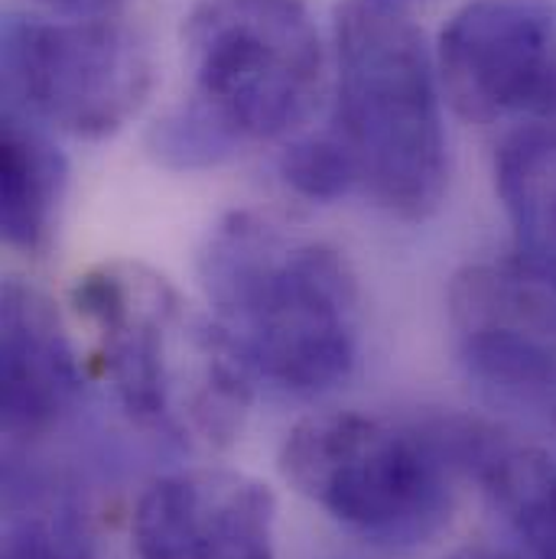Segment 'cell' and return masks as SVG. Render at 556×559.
<instances>
[{"mask_svg": "<svg viewBox=\"0 0 556 559\" xmlns=\"http://www.w3.org/2000/svg\"><path fill=\"white\" fill-rule=\"evenodd\" d=\"M452 455L498 508L531 559H556V459L482 423L436 429Z\"/></svg>", "mask_w": 556, "mask_h": 559, "instance_id": "cell-11", "label": "cell"}, {"mask_svg": "<svg viewBox=\"0 0 556 559\" xmlns=\"http://www.w3.org/2000/svg\"><path fill=\"white\" fill-rule=\"evenodd\" d=\"M495 186L514 258L556 280V128H518L495 156Z\"/></svg>", "mask_w": 556, "mask_h": 559, "instance_id": "cell-13", "label": "cell"}, {"mask_svg": "<svg viewBox=\"0 0 556 559\" xmlns=\"http://www.w3.org/2000/svg\"><path fill=\"white\" fill-rule=\"evenodd\" d=\"M452 455L439 432L358 411L299 419L280 449L283 478L378 547H417L449 521Z\"/></svg>", "mask_w": 556, "mask_h": 559, "instance_id": "cell-4", "label": "cell"}, {"mask_svg": "<svg viewBox=\"0 0 556 559\" xmlns=\"http://www.w3.org/2000/svg\"><path fill=\"white\" fill-rule=\"evenodd\" d=\"M182 59L186 102L238 146L299 131L326 79L306 0H196L182 20Z\"/></svg>", "mask_w": 556, "mask_h": 559, "instance_id": "cell-5", "label": "cell"}, {"mask_svg": "<svg viewBox=\"0 0 556 559\" xmlns=\"http://www.w3.org/2000/svg\"><path fill=\"white\" fill-rule=\"evenodd\" d=\"M439 82L478 124L556 128V7L469 0L439 33Z\"/></svg>", "mask_w": 556, "mask_h": 559, "instance_id": "cell-7", "label": "cell"}, {"mask_svg": "<svg viewBox=\"0 0 556 559\" xmlns=\"http://www.w3.org/2000/svg\"><path fill=\"white\" fill-rule=\"evenodd\" d=\"M0 559H95L85 521L66 491L29 478H7V514Z\"/></svg>", "mask_w": 556, "mask_h": 559, "instance_id": "cell-14", "label": "cell"}, {"mask_svg": "<svg viewBox=\"0 0 556 559\" xmlns=\"http://www.w3.org/2000/svg\"><path fill=\"white\" fill-rule=\"evenodd\" d=\"M449 559H521L511 550H501V547H492V544H472V547H462L456 550Z\"/></svg>", "mask_w": 556, "mask_h": 559, "instance_id": "cell-18", "label": "cell"}, {"mask_svg": "<svg viewBox=\"0 0 556 559\" xmlns=\"http://www.w3.org/2000/svg\"><path fill=\"white\" fill-rule=\"evenodd\" d=\"M362 3H378V7H398L401 0H362Z\"/></svg>", "mask_w": 556, "mask_h": 559, "instance_id": "cell-19", "label": "cell"}, {"mask_svg": "<svg viewBox=\"0 0 556 559\" xmlns=\"http://www.w3.org/2000/svg\"><path fill=\"white\" fill-rule=\"evenodd\" d=\"M39 3L43 10L56 13V16H111L125 0H33Z\"/></svg>", "mask_w": 556, "mask_h": 559, "instance_id": "cell-17", "label": "cell"}, {"mask_svg": "<svg viewBox=\"0 0 556 559\" xmlns=\"http://www.w3.org/2000/svg\"><path fill=\"white\" fill-rule=\"evenodd\" d=\"M153 88L150 52L115 16L3 20V92L10 111L69 138L105 140L125 131Z\"/></svg>", "mask_w": 556, "mask_h": 559, "instance_id": "cell-6", "label": "cell"}, {"mask_svg": "<svg viewBox=\"0 0 556 559\" xmlns=\"http://www.w3.org/2000/svg\"><path fill=\"white\" fill-rule=\"evenodd\" d=\"M335 138L358 189L401 222H426L446 195L449 153L423 33L398 10L345 3L335 16Z\"/></svg>", "mask_w": 556, "mask_h": 559, "instance_id": "cell-3", "label": "cell"}, {"mask_svg": "<svg viewBox=\"0 0 556 559\" xmlns=\"http://www.w3.org/2000/svg\"><path fill=\"white\" fill-rule=\"evenodd\" d=\"M280 176L296 195L309 202H339L358 189L355 163L332 128L286 143L280 153Z\"/></svg>", "mask_w": 556, "mask_h": 559, "instance_id": "cell-15", "label": "cell"}, {"mask_svg": "<svg viewBox=\"0 0 556 559\" xmlns=\"http://www.w3.org/2000/svg\"><path fill=\"white\" fill-rule=\"evenodd\" d=\"M138 559H277V498L235 468L153 478L131 514Z\"/></svg>", "mask_w": 556, "mask_h": 559, "instance_id": "cell-9", "label": "cell"}, {"mask_svg": "<svg viewBox=\"0 0 556 559\" xmlns=\"http://www.w3.org/2000/svg\"><path fill=\"white\" fill-rule=\"evenodd\" d=\"M102 381L128 419L163 439L232 445L251 407V374L222 325L173 280L138 261H108L72 286Z\"/></svg>", "mask_w": 556, "mask_h": 559, "instance_id": "cell-2", "label": "cell"}, {"mask_svg": "<svg viewBox=\"0 0 556 559\" xmlns=\"http://www.w3.org/2000/svg\"><path fill=\"white\" fill-rule=\"evenodd\" d=\"M449 329L469 378L495 401H556V280L521 258L462 267L449 283Z\"/></svg>", "mask_w": 556, "mask_h": 559, "instance_id": "cell-8", "label": "cell"}, {"mask_svg": "<svg viewBox=\"0 0 556 559\" xmlns=\"http://www.w3.org/2000/svg\"><path fill=\"white\" fill-rule=\"evenodd\" d=\"M150 150L169 169H209L241 153V146L192 102H182L156 121L150 131Z\"/></svg>", "mask_w": 556, "mask_h": 559, "instance_id": "cell-16", "label": "cell"}, {"mask_svg": "<svg viewBox=\"0 0 556 559\" xmlns=\"http://www.w3.org/2000/svg\"><path fill=\"white\" fill-rule=\"evenodd\" d=\"M69 186V166L59 146L36 121L7 111L0 134V228L20 254H43L56 235Z\"/></svg>", "mask_w": 556, "mask_h": 559, "instance_id": "cell-12", "label": "cell"}, {"mask_svg": "<svg viewBox=\"0 0 556 559\" xmlns=\"http://www.w3.org/2000/svg\"><path fill=\"white\" fill-rule=\"evenodd\" d=\"M0 419L16 442L49 436L82 397V365L39 289L7 280L0 293Z\"/></svg>", "mask_w": 556, "mask_h": 559, "instance_id": "cell-10", "label": "cell"}, {"mask_svg": "<svg viewBox=\"0 0 556 559\" xmlns=\"http://www.w3.org/2000/svg\"><path fill=\"white\" fill-rule=\"evenodd\" d=\"M199 280L251 381L319 397L355 371L362 293L339 248L268 215L232 212L202 245Z\"/></svg>", "mask_w": 556, "mask_h": 559, "instance_id": "cell-1", "label": "cell"}]
</instances>
